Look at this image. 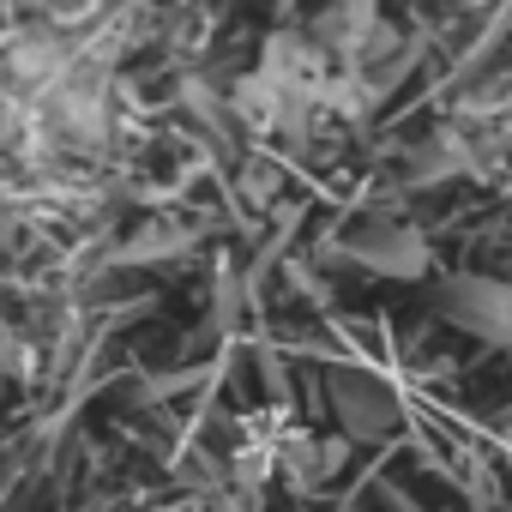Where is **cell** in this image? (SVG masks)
<instances>
[{"instance_id": "cell-1", "label": "cell", "mask_w": 512, "mask_h": 512, "mask_svg": "<svg viewBox=\"0 0 512 512\" xmlns=\"http://www.w3.org/2000/svg\"><path fill=\"white\" fill-rule=\"evenodd\" d=\"M326 398H332V410H338L344 440H356V446H380V440L398 428V398H392L368 368L338 362V368L326 374Z\"/></svg>"}, {"instance_id": "cell-2", "label": "cell", "mask_w": 512, "mask_h": 512, "mask_svg": "<svg viewBox=\"0 0 512 512\" xmlns=\"http://www.w3.org/2000/svg\"><path fill=\"white\" fill-rule=\"evenodd\" d=\"M434 302H440V320L476 332L482 344L512 350V284H500V278H476V272H458V278L440 284Z\"/></svg>"}, {"instance_id": "cell-3", "label": "cell", "mask_w": 512, "mask_h": 512, "mask_svg": "<svg viewBox=\"0 0 512 512\" xmlns=\"http://www.w3.org/2000/svg\"><path fill=\"white\" fill-rule=\"evenodd\" d=\"M350 260L368 272H392V278H422L428 272V241L416 223H368L350 241Z\"/></svg>"}, {"instance_id": "cell-4", "label": "cell", "mask_w": 512, "mask_h": 512, "mask_svg": "<svg viewBox=\"0 0 512 512\" xmlns=\"http://www.w3.org/2000/svg\"><path fill=\"white\" fill-rule=\"evenodd\" d=\"M380 25H386V19H380L374 7H362V0H356V7H326V13H314L308 43H314L338 73H350V67H356V55L368 49V37H374Z\"/></svg>"}, {"instance_id": "cell-5", "label": "cell", "mask_w": 512, "mask_h": 512, "mask_svg": "<svg viewBox=\"0 0 512 512\" xmlns=\"http://www.w3.org/2000/svg\"><path fill=\"white\" fill-rule=\"evenodd\" d=\"M452 175H470V127H458V121L434 127L428 139H416L404 151V181L410 187H440Z\"/></svg>"}, {"instance_id": "cell-6", "label": "cell", "mask_w": 512, "mask_h": 512, "mask_svg": "<svg viewBox=\"0 0 512 512\" xmlns=\"http://www.w3.org/2000/svg\"><path fill=\"white\" fill-rule=\"evenodd\" d=\"M253 73H266L272 85H314V79H326L338 67L308 43V31H272L260 43V67H253Z\"/></svg>"}, {"instance_id": "cell-7", "label": "cell", "mask_w": 512, "mask_h": 512, "mask_svg": "<svg viewBox=\"0 0 512 512\" xmlns=\"http://www.w3.org/2000/svg\"><path fill=\"white\" fill-rule=\"evenodd\" d=\"M278 103H284V85H272L266 73H241V79H229V115H235V127L272 133V127H278Z\"/></svg>"}, {"instance_id": "cell-8", "label": "cell", "mask_w": 512, "mask_h": 512, "mask_svg": "<svg viewBox=\"0 0 512 512\" xmlns=\"http://www.w3.org/2000/svg\"><path fill=\"white\" fill-rule=\"evenodd\" d=\"M199 241V223H145L127 247H121V266H151V260H175Z\"/></svg>"}, {"instance_id": "cell-9", "label": "cell", "mask_w": 512, "mask_h": 512, "mask_svg": "<svg viewBox=\"0 0 512 512\" xmlns=\"http://www.w3.org/2000/svg\"><path fill=\"white\" fill-rule=\"evenodd\" d=\"M272 458H278V470H284L290 488H314V482H320V440H314V434L290 428V434L272 446Z\"/></svg>"}, {"instance_id": "cell-10", "label": "cell", "mask_w": 512, "mask_h": 512, "mask_svg": "<svg viewBox=\"0 0 512 512\" xmlns=\"http://www.w3.org/2000/svg\"><path fill=\"white\" fill-rule=\"evenodd\" d=\"M235 193H241V205H253V211H272L278 193H284V169H278L272 157H247V163L235 169Z\"/></svg>"}, {"instance_id": "cell-11", "label": "cell", "mask_w": 512, "mask_h": 512, "mask_svg": "<svg viewBox=\"0 0 512 512\" xmlns=\"http://www.w3.org/2000/svg\"><path fill=\"white\" fill-rule=\"evenodd\" d=\"M181 482H193L199 494H211V500H217V494L229 488V470H217V458H211L205 446H193V452L181 458Z\"/></svg>"}, {"instance_id": "cell-12", "label": "cell", "mask_w": 512, "mask_h": 512, "mask_svg": "<svg viewBox=\"0 0 512 512\" xmlns=\"http://www.w3.org/2000/svg\"><path fill=\"white\" fill-rule=\"evenodd\" d=\"M235 308H241V284H235V272H217V320L211 326H235Z\"/></svg>"}, {"instance_id": "cell-13", "label": "cell", "mask_w": 512, "mask_h": 512, "mask_svg": "<svg viewBox=\"0 0 512 512\" xmlns=\"http://www.w3.org/2000/svg\"><path fill=\"white\" fill-rule=\"evenodd\" d=\"M350 464V440H320V482Z\"/></svg>"}, {"instance_id": "cell-14", "label": "cell", "mask_w": 512, "mask_h": 512, "mask_svg": "<svg viewBox=\"0 0 512 512\" xmlns=\"http://www.w3.org/2000/svg\"><path fill=\"white\" fill-rule=\"evenodd\" d=\"M344 512H362V506H344Z\"/></svg>"}]
</instances>
